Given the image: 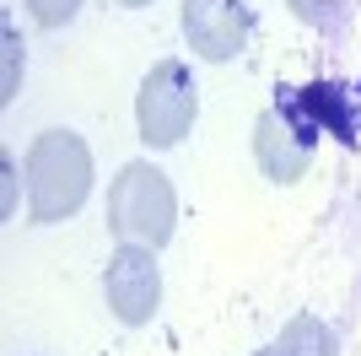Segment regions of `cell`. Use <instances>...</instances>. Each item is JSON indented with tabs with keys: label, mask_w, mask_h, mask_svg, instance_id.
I'll return each mask as SVG.
<instances>
[{
	"label": "cell",
	"mask_w": 361,
	"mask_h": 356,
	"mask_svg": "<svg viewBox=\"0 0 361 356\" xmlns=\"http://www.w3.org/2000/svg\"><path fill=\"white\" fill-rule=\"evenodd\" d=\"M22 178H27V222L54 227L87 206L92 178H97L92 146L75 130H44L22 157Z\"/></svg>",
	"instance_id": "6da1fadb"
},
{
	"label": "cell",
	"mask_w": 361,
	"mask_h": 356,
	"mask_svg": "<svg viewBox=\"0 0 361 356\" xmlns=\"http://www.w3.org/2000/svg\"><path fill=\"white\" fill-rule=\"evenodd\" d=\"M173 227H178V194H173L167 173L151 162H124L108 184V232L119 243L167 249Z\"/></svg>",
	"instance_id": "7a4b0ae2"
},
{
	"label": "cell",
	"mask_w": 361,
	"mask_h": 356,
	"mask_svg": "<svg viewBox=\"0 0 361 356\" xmlns=\"http://www.w3.org/2000/svg\"><path fill=\"white\" fill-rule=\"evenodd\" d=\"M286 97L254 119V162L270 184H302L318 157V124L302 103V87H281Z\"/></svg>",
	"instance_id": "3957f363"
},
{
	"label": "cell",
	"mask_w": 361,
	"mask_h": 356,
	"mask_svg": "<svg viewBox=\"0 0 361 356\" xmlns=\"http://www.w3.org/2000/svg\"><path fill=\"white\" fill-rule=\"evenodd\" d=\"M195 114H200V87H195V71L183 59H157L146 71L135 92V130L151 151H173L183 135L195 130Z\"/></svg>",
	"instance_id": "277c9868"
},
{
	"label": "cell",
	"mask_w": 361,
	"mask_h": 356,
	"mask_svg": "<svg viewBox=\"0 0 361 356\" xmlns=\"http://www.w3.org/2000/svg\"><path fill=\"white\" fill-rule=\"evenodd\" d=\"M103 297L108 313L119 324L140 329L157 319L162 308V270H157V249H140V243H119L103 265Z\"/></svg>",
	"instance_id": "5b68a950"
},
{
	"label": "cell",
	"mask_w": 361,
	"mask_h": 356,
	"mask_svg": "<svg viewBox=\"0 0 361 356\" xmlns=\"http://www.w3.org/2000/svg\"><path fill=\"white\" fill-rule=\"evenodd\" d=\"M183 38L205 65H226L254 38V6L248 0H183Z\"/></svg>",
	"instance_id": "8992f818"
},
{
	"label": "cell",
	"mask_w": 361,
	"mask_h": 356,
	"mask_svg": "<svg viewBox=\"0 0 361 356\" xmlns=\"http://www.w3.org/2000/svg\"><path fill=\"white\" fill-rule=\"evenodd\" d=\"M275 356H340V340H334V329L313 313H297L286 319V329L275 335Z\"/></svg>",
	"instance_id": "52a82bcc"
},
{
	"label": "cell",
	"mask_w": 361,
	"mask_h": 356,
	"mask_svg": "<svg viewBox=\"0 0 361 356\" xmlns=\"http://www.w3.org/2000/svg\"><path fill=\"white\" fill-rule=\"evenodd\" d=\"M286 6H291L297 22H307V28H334V22L345 16L350 0H286Z\"/></svg>",
	"instance_id": "ba28073f"
},
{
	"label": "cell",
	"mask_w": 361,
	"mask_h": 356,
	"mask_svg": "<svg viewBox=\"0 0 361 356\" xmlns=\"http://www.w3.org/2000/svg\"><path fill=\"white\" fill-rule=\"evenodd\" d=\"M22 6H27V16L38 28H65V22H75V11H81V0H22Z\"/></svg>",
	"instance_id": "9c48e42d"
},
{
	"label": "cell",
	"mask_w": 361,
	"mask_h": 356,
	"mask_svg": "<svg viewBox=\"0 0 361 356\" xmlns=\"http://www.w3.org/2000/svg\"><path fill=\"white\" fill-rule=\"evenodd\" d=\"M16 65H22V44H16V28L6 22V92H0V103L16 97Z\"/></svg>",
	"instance_id": "30bf717a"
},
{
	"label": "cell",
	"mask_w": 361,
	"mask_h": 356,
	"mask_svg": "<svg viewBox=\"0 0 361 356\" xmlns=\"http://www.w3.org/2000/svg\"><path fill=\"white\" fill-rule=\"evenodd\" d=\"M114 6H130V11H140V6H151V0H114Z\"/></svg>",
	"instance_id": "8fae6325"
},
{
	"label": "cell",
	"mask_w": 361,
	"mask_h": 356,
	"mask_svg": "<svg viewBox=\"0 0 361 356\" xmlns=\"http://www.w3.org/2000/svg\"><path fill=\"white\" fill-rule=\"evenodd\" d=\"M254 356H275V345H264V351H254Z\"/></svg>",
	"instance_id": "7c38bea8"
}]
</instances>
